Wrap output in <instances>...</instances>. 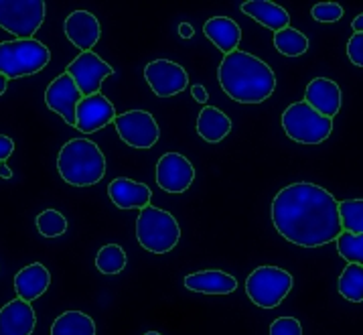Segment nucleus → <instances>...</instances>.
<instances>
[{
  "instance_id": "23",
  "label": "nucleus",
  "mask_w": 363,
  "mask_h": 335,
  "mask_svg": "<svg viewBox=\"0 0 363 335\" xmlns=\"http://www.w3.org/2000/svg\"><path fill=\"white\" fill-rule=\"evenodd\" d=\"M232 132V120L216 106H205L197 116V134L205 143L218 145Z\"/></svg>"
},
{
  "instance_id": "21",
  "label": "nucleus",
  "mask_w": 363,
  "mask_h": 335,
  "mask_svg": "<svg viewBox=\"0 0 363 335\" xmlns=\"http://www.w3.org/2000/svg\"><path fill=\"white\" fill-rule=\"evenodd\" d=\"M240 9H242L244 15L252 16L256 23H260L262 27L274 31V33L291 27V15L277 2H270V0H247V2H242Z\"/></svg>"
},
{
  "instance_id": "8",
  "label": "nucleus",
  "mask_w": 363,
  "mask_h": 335,
  "mask_svg": "<svg viewBox=\"0 0 363 335\" xmlns=\"http://www.w3.org/2000/svg\"><path fill=\"white\" fill-rule=\"evenodd\" d=\"M45 21L43 0H0V29L16 39H33Z\"/></svg>"
},
{
  "instance_id": "10",
  "label": "nucleus",
  "mask_w": 363,
  "mask_h": 335,
  "mask_svg": "<svg viewBox=\"0 0 363 335\" xmlns=\"http://www.w3.org/2000/svg\"><path fill=\"white\" fill-rule=\"evenodd\" d=\"M65 73L72 75L75 86L79 88V92L86 98V96L100 94L104 79L114 75V67L110 63H106L98 53L86 51V53H79L77 57L73 59L72 63L67 65Z\"/></svg>"
},
{
  "instance_id": "4",
  "label": "nucleus",
  "mask_w": 363,
  "mask_h": 335,
  "mask_svg": "<svg viewBox=\"0 0 363 335\" xmlns=\"http://www.w3.org/2000/svg\"><path fill=\"white\" fill-rule=\"evenodd\" d=\"M136 240L150 254H167L181 240V226L173 214L146 205L136 218Z\"/></svg>"
},
{
  "instance_id": "5",
  "label": "nucleus",
  "mask_w": 363,
  "mask_h": 335,
  "mask_svg": "<svg viewBox=\"0 0 363 335\" xmlns=\"http://www.w3.org/2000/svg\"><path fill=\"white\" fill-rule=\"evenodd\" d=\"M51 59L49 47L37 39H13L0 43V75L6 79L35 75L47 67Z\"/></svg>"
},
{
  "instance_id": "16",
  "label": "nucleus",
  "mask_w": 363,
  "mask_h": 335,
  "mask_svg": "<svg viewBox=\"0 0 363 335\" xmlns=\"http://www.w3.org/2000/svg\"><path fill=\"white\" fill-rule=\"evenodd\" d=\"M305 102L319 114L333 120L341 110V88L329 77H315L306 86Z\"/></svg>"
},
{
  "instance_id": "2",
  "label": "nucleus",
  "mask_w": 363,
  "mask_h": 335,
  "mask_svg": "<svg viewBox=\"0 0 363 335\" xmlns=\"http://www.w3.org/2000/svg\"><path fill=\"white\" fill-rule=\"evenodd\" d=\"M218 82L233 102L240 104H262L277 89L272 67L264 59L240 49L221 59Z\"/></svg>"
},
{
  "instance_id": "33",
  "label": "nucleus",
  "mask_w": 363,
  "mask_h": 335,
  "mask_svg": "<svg viewBox=\"0 0 363 335\" xmlns=\"http://www.w3.org/2000/svg\"><path fill=\"white\" fill-rule=\"evenodd\" d=\"M347 57L351 59L353 65L363 67V35L362 33H353L347 43Z\"/></svg>"
},
{
  "instance_id": "39",
  "label": "nucleus",
  "mask_w": 363,
  "mask_h": 335,
  "mask_svg": "<svg viewBox=\"0 0 363 335\" xmlns=\"http://www.w3.org/2000/svg\"><path fill=\"white\" fill-rule=\"evenodd\" d=\"M6 88H9V79L4 75H0V96H4Z\"/></svg>"
},
{
  "instance_id": "20",
  "label": "nucleus",
  "mask_w": 363,
  "mask_h": 335,
  "mask_svg": "<svg viewBox=\"0 0 363 335\" xmlns=\"http://www.w3.org/2000/svg\"><path fill=\"white\" fill-rule=\"evenodd\" d=\"M203 35L218 47L223 55L238 51L242 41V29L230 16H213L203 25Z\"/></svg>"
},
{
  "instance_id": "11",
  "label": "nucleus",
  "mask_w": 363,
  "mask_h": 335,
  "mask_svg": "<svg viewBox=\"0 0 363 335\" xmlns=\"http://www.w3.org/2000/svg\"><path fill=\"white\" fill-rule=\"evenodd\" d=\"M145 79L159 98H173L189 86V75L183 65L171 59H155L145 67Z\"/></svg>"
},
{
  "instance_id": "19",
  "label": "nucleus",
  "mask_w": 363,
  "mask_h": 335,
  "mask_svg": "<svg viewBox=\"0 0 363 335\" xmlns=\"http://www.w3.org/2000/svg\"><path fill=\"white\" fill-rule=\"evenodd\" d=\"M51 285V275L41 263H33L18 270L15 277V291L18 299L33 303L43 297Z\"/></svg>"
},
{
  "instance_id": "37",
  "label": "nucleus",
  "mask_w": 363,
  "mask_h": 335,
  "mask_svg": "<svg viewBox=\"0 0 363 335\" xmlns=\"http://www.w3.org/2000/svg\"><path fill=\"white\" fill-rule=\"evenodd\" d=\"M351 27H353V33H362L363 35V15L355 16L353 23H351Z\"/></svg>"
},
{
  "instance_id": "6",
  "label": "nucleus",
  "mask_w": 363,
  "mask_h": 335,
  "mask_svg": "<svg viewBox=\"0 0 363 335\" xmlns=\"http://www.w3.org/2000/svg\"><path fill=\"white\" fill-rule=\"evenodd\" d=\"M282 128L291 141L301 145H319L333 132V120L319 114L315 108L303 102L291 104L282 114Z\"/></svg>"
},
{
  "instance_id": "7",
  "label": "nucleus",
  "mask_w": 363,
  "mask_h": 335,
  "mask_svg": "<svg viewBox=\"0 0 363 335\" xmlns=\"http://www.w3.org/2000/svg\"><path fill=\"white\" fill-rule=\"evenodd\" d=\"M294 278L291 273L278 266H258L246 278V295L250 301L262 309H274L291 292Z\"/></svg>"
},
{
  "instance_id": "35",
  "label": "nucleus",
  "mask_w": 363,
  "mask_h": 335,
  "mask_svg": "<svg viewBox=\"0 0 363 335\" xmlns=\"http://www.w3.org/2000/svg\"><path fill=\"white\" fill-rule=\"evenodd\" d=\"M191 94H193V98L199 104H207V100H209V94H207V89H205L201 84L193 86V88H191Z\"/></svg>"
},
{
  "instance_id": "13",
  "label": "nucleus",
  "mask_w": 363,
  "mask_h": 335,
  "mask_svg": "<svg viewBox=\"0 0 363 335\" xmlns=\"http://www.w3.org/2000/svg\"><path fill=\"white\" fill-rule=\"evenodd\" d=\"M84 100V94L75 86L72 75L61 73L57 75L45 92V104L51 112H55L63 118L69 126L75 128V114H77V106Z\"/></svg>"
},
{
  "instance_id": "18",
  "label": "nucleus",
  "mask_w": 363,
  "mask_h": 335,
  "mask_svg": "<svg viewBox=\"0 0 363 335\" xmlns=\"http://www.w3.org/2000/svg\"><path fill=\"white\" fill-rule=\"evenodd\" d=\"M108 195L112 199V204L120 209H143L146 205H150L152 199V191L146 183L134 181L128 177H118L110 185H108Z\"/></svg>"
},
{
  "instance_id": "26",
  "label": "nucleus",
  "mask_w": 363,
  "mask_h": 335,
  "mask_svg": "<svg viewBox=\"0 0 363 335\" xmlns=\"http://www.w3.org/2000/svg\"><path fill=\"white\" fill-rule=\"evenodd\" d=\"M339 292L351 303L363 301V266L362 264H347L339 277Z\"/></svg>"
},
{
  "instance_id": "17",
  "label": "nucleus",
  "mask_w": 363,
  "mask_h": 335,
  "mask_svg": "<svg viewBox=\"0 0 363 335\" xmlns=\"http://www.w3.org/2000/svg\"><path fill=\"white\" fill-rule=\"evenodd\" d=\"M35 325V309L18 297L0 309V335H33Z\"/></svg>"
},
{
  "instance_id": "28",
  "label": "nucleus",
  "mask_w": 363,
  "mask_h": 335,
  "mask_svg": "<svg viewBox=\"0 0 363 335\" xmlns=\"http://www.w3.org/2000/svg\"><path fill=\"white\" fill-rule=\"evenodd\" d=\"M343 232L363 234V199H345L339 204Z\"/></svg>"
},
{
  "instance_id": "15",
  "label": "nucleus",
  "mask_w": 363,
  "mask_h": 335,
  "mask_svg": "<svg viewBox=\"0 0 363 335\" xmlns=\"http://www.w3.org/2000/svg\"><path fill=\"white\" fill-rule=\"evenodd\" d=\"M63 31H65V37L69 39V43L75 45L82 53L91 51L102 37L100 21L89 11H73L63 23Z\"/></svg>"
},
{
  "instance_id": "40",
  "label": "nucleus",
  "mask_w": 363,
  "mask_h": 335,
  "mask_svg": "<svg viewBox=\"0 0 363 335\" xmlns=\"http://www.w3.org/2000/svg\"><path fill=\"white\" fill-rule=\"evenodd\" d=\"M145 335H160V334H159V331H146Z\"/></svg>"
},
{
  "instance_id": "27",
  "label": "nucleus",
  "mask_w": 363,
  "mask_h": 335,
  "mask_svg": "<svg viewBox=\"0 0 363 335\" xmlns=\"http://www.w3.org/2000/svg\"><path fill=\"white\" fill-rule=\"evenodd\" d=\"M128 263V256L120 244H106L96 256V268L102 275H120Z\"/></svg>"
},
{
  "instance_id": "30",
  "label": "nucleus",
  "mask_w": 363,
  "mask_h": 335,
  "mask_svg": "<svg viewBox=\"0 0 363 335\" xmlns=\"http://www.w3.org/2000/svg\"><path fill=\"white\" fill-rule=\"evenodd\" d=\"M337 252L347 260L349 264H362L363 266V234L341 232L335 240Z\"/></svg>"
},
{
  "instance_id": "31",
  "label": "nucleus",
  "mask_w": 363,
  "mask_h": 335,
  "mask_svg": "<svg viewBox=\"0 0 363 335\" xmlns=\"http://www.w3.org/2000/svg\"><path fill=\"white\" fill-rule=\"evenodd\" d=\"M311 15H313V18H315L317 23L331 25V23L341 21V16H343V6L337 4V2H319V4L313 6Z\"/></svg>"
},
{
  "instance_id": "1",
  "label": "nucleus",
  "mask_w": 363,
  "mask_h": 335,
  "mask_svg": "<svg viewBox=\"0 0 363 335\" xmlns=\"http://www.w3.org/2000/svg\"><path fill=\"white\" fill-rule=\"evenodd\" d=\"M270 214L277 232L296 246H325L343 232L339 202L315 183H292L278 191Z\"/></svg>"
},
{
  "instance_id": "12",
  "label": "nucleus",
  "mask_w": 363,
  "mask_h": 335,
  "mask_svg": "<svg viewBox=\"0 0 363 335\" xmlns=\"http://www.w3.org/2000/svg\"><path fill=\"white\" fill-rule=\"evenodd\" d=\"M195 181V167L181 153H164L157 160V185L167 193H185Z\"/></svg>"
},
{
  "instance_id": "22",
  "label": "nucleus",
  "mask_w": 363,
  "mask_h": 335,
  "mask_svg": "<svg viewBox=\"0 0 363 335\" xmlns=\"http://www.w3.org/2000/svg\"><path fill=\"white\" fill-rule=\"evenodd\" d=\"M185 287L203 295H232L238 289V280L223 270H199L185 277Z\"/></svg>"
},
{
  "instance_id": "36",
  "label": "nucleus",
  "mask_w": 363,
  "mask_h": 335,
  "mask_svg": "<svg viewBox=\"0 0 363 335\" xmlns=\"http://www.w3.org/2000/svg\"><path fill=\"white\" fill-rule=\"evenodd\" d=\"M179 35H181L183 39H191V37L195 35V29L191 27L189 23H181V25H179Z\"/></svg>"
},
{
  "instance_id": "3",
  "label": "nucleus",
  "mask_w": 363,
  "mask_h": 335,
  "mask_svg": "<svg viewBox=\"0 0 363 335\" xmlns=\"http://www.w3.org/2000/svg\"><path fill=\"white\" fill-rule=\"evenodd\" d=\"M57 171L73 187H91L106 175V157L94 141L72 138L59 150Z\"/></svg>"
},
{
  "instance_id": "14",
  "label": "nucleus",
  "mask_w": 363,
  "mask_h": 335,
  "mask_svg": "<svg viewBox=\"0 0 363 335\" xmlns=\"http://www.w3.org/2000/svg\"><path fill=\"white\" fill-rule=\"evenodd\" d=\"M116 108L110 102L102 92L86 96L79 106H77V114H75V128L84 134H94V132L102 131L106 124L116 120Z\"/></svg>"
},
{
  "instance_id": "29",
  "label": "nucleus",
  "mask_w": 363,
  "mask_h": 335,
  "mask_svg": "<svg viewBox=\"0 0 363 335\" xmlns=\"http://www.w3.org/2000/svg\"><path fill=\"white\" fill-rule=\"evenodd\" d=\"M35 226L43 238H59L67 232V218L57 209H45L37 216Z\"/></svg>"
},
{
  "instance_id": "34",
  "label": "nucleus",
  "mask_w": 363,
  "mask_h": 335,
  "mask_svg": "<svg viewBox=\"0 0 363 335\" xmlns=\"http://www.w3.org/2000/svg\"><path fill=\"white\" fill-rule=\"evenodd\" d=\"M13 150H15V141L4 136V134H0V163H4V160L9 159L13 155Z\"/></svg>"
},
{
  "instance_id": "24",
  "label": "nucleus",
  "mask_w": 363,
  "mask_h": 335,
  "mask_svg": "<svg viewBox=\"0 0 363 335\" xmlns=\"http://www.w3.org/2000/svg\"><path fill=\"white\" fill-rule=\"evenodd\" d=\"M51 335H96V323L82 311H65L53 321Z\"/></svg>"
},
{
  "instance_id": "38",
  "label": "nucleus",
  "mask_w": 363,
  "mask_h": 335,
  "mask_svg": "<svg viewBox=\"0 0 363 335\" xmlns=\"http://www.w3.org/2000/svg\"><path fill=\"white\" fill-rule=\"evenodd\" d=\"M0 177H2V179H11V177H13V171H11V167L6 165V160L0 163Z\"/></svg>"
},
{
  "instance_id": "32",
  "label": "nucleus",
  "mask_w": 363,
  "mask_h": 335,
  "mask_svg": "<svg viewBox=\"0 0 363 335\" xmlns=\"http://www.w3.org/2000/svg\"><path fill=\"white\" fill-rule=\"evenodd\" d=\"M270 335H303V327L294 317H278L270 325Z\"/></svg>"
},
{
  "instance_id": "9",
  "label": "nucleus",
  "mask_w": 363,
  "mask_h": 335,
  "mask_svg": "<svg viewBox=\"0 0 363 335\" xmlns=\"http://www.w3.org/2000/svg\"><path fill=\"white\" fill-rule=\"evenodd\" d=\"M114 126L118 136L134 148H152L159 143V124L146 110H128L124 114H118Z\"/></svg>"
},
{
  "instance_id": "25",
  "label": "nucleus",
  "mask_w": 363,
  "mask_h": 335,
  "mask_svg": "<svg viewBox=\"0 0 363 335\" xmlns=\"http://www.w3.org/2000/svg\"><path fill=\"white\" fill-rule=\"evenodd\" d=\"M274 47L286 57H301L308 51V37L289 27L274 33Z\"/></svg>"
}]
</instances>
